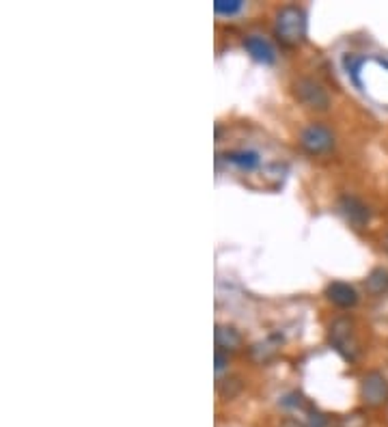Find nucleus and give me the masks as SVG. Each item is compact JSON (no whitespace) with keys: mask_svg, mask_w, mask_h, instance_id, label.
I'll list each match as a JSON object with an SVG mask.
<instances>
[{"mask_svg":"<svg viewBox=\"0 0 388 427\" xmlns=\"http://www.w3.org/2000/svg\"><path fill=\"white\" fill-rule=\"evenodd\" d=\"M276 37L285 46H298L307 37V13L295 5H287L276 13Z\"/></svg>","mask_w":388,"mask_h":427,"instance_id":"f257e3e1","label":"nucleus"},{"mask_svg":"<svg viewBox=\"0 0 388 427\" xmlns=\"http://www.w3.org/2000/svg\"><path fill=\"white\" fill-rule=\"evenodd\" d=\"M330 346L345 358V361H356L358 356V341L354 334V324L348 317H339L332 322L330 332Z\"/></svg>","mask_w":388,"mask_h":427,"instance_id":"f03ea898","label":"nucleus"},{"mask_svg":"<svg viewBox=\"0 0 388 427\" xmlns=\"http://www.w3.org/2000/svg\"><path fill=\"white\" fill-rule=\"evenodd\" d=\"M293 95L305 104L307 108L311 110H328L330 106V95L328 91L322 87L319 82L311 80V78H300L295 84H293Z\"/></svg>","mask_w":388,"mask_h":427,"instance_id":"7ed1b4c3","label":"nucleus"},{"mask_svg":"<svg viewBox=\"0 0 388 427\" xmlns=\"http://www.w3.org/2000/svg\"><path fill=\"white\" fill-rule=\"evenodd\" d=\"M300 145L307 153L319 156V153H326V151H330L334 147V134L322 123H311V125L305 127V130H302Z\"/></svg>","mask_w":388,"mask_h":427,"instance_id":"20e7f679","label":"nucleus"},{"mask_svg":"<svg viewBox=\"0 0 388 427\" xmlns=\"http://www.w3.org/2000/svg\"><path fill=\"white\" fill-rule=\"evenodd\" d=\"M360 399L369 408H380L388 402V380L380 371H369L360 380Z\"/></svg>","mask_w":388,"mask_h":427,"instance_id":"39448f33","label":"nucleus"},{"mask_svg":"<svg viewBox=\"0 0 388 427\" xmlns=\"http://www.w3.org/2000/svg\"><path fill=\"white\" fill-rule=\"evenodd\" d=\"M326 298L339 309H352L358 305V291L350 283H343V281L330 283L326 287Z\"/></svg>","mask_w":388,"mask_h":427,"instance_id":"423d86ee","label":"nucleus"},{"mask_svg":"<svg viewBox=\"0 0 388 427\" xmlns=\"http://www.w3.org/2000/svg\"><path fill=\"white\" fill-rule=\"evenodd\" d=\"M339 207H341V211H343V216L348 218L350 225H354L356 229H363V227L369 223V207H367L360 199L345 194V197L341 199Z\"/></svg>","mask_w":388,"mask_h":427,"instance_id":"0eeeda50","label":"nucleus"},{"mask_svg":"<svg viewBox=\"0 0 388 427\" xmlns=\"http://www.w3.org/2000/svg\"><path fill=\"white\" fill-rule=\"evenodd\" d=\"M244 48H246L248 54H250L254 61H259V63L270 65V63L276 61V52H274V48L270 46V41L264 39V37H259V35H248V37H244Z\"/></svg>","mask_w":388,"mask_h":427,"instance_id":"6e6552de","label":"nucleus"},{"mask_svg":"<svg viewBox=\"0 0 388 427\" xmlns=\"http://www.w3.org/2000/svg\"><path fill=\"white\" fill-rule=\"evenodd\" d=\"M216 346L221 350H237L242 346V334L231 326H218L216 328Z\"/></svg>","mask_w":388,"mask_h":427,"instance_id":"1a4fd4ad","label":"nucleus"},{"mask_svg":"<svg viewBox=\"0 0 388 427\" xmlns=\"http://www.w3.org/2000/svg\"><path fill=\"white\" fill-rule=\"evenodd\" d=\"M365 289L371 296H382L388 291V270L386 268H373L365 281Z\"/></svg>","mask_w":388,"mask_h":427,"instance_id":"9d476101","label":"nucleus"},{"mask_svg":"<svg viewBox=\"0 0 388 427\" xmlns=\"http://www.w3.org/2000/svg\"><path fill=\"white\" fill-rule=\"evenodd\" d=\"M227 160H229L231 164H235V166L244 168V170H252V168H257V166H259V162H261V158H259V153H257V151H252V149H237V151H229V153H227Z\"/></svg>","mask_w":388,"mask_h":427,"instance_id":"9b49d317","label":"nucleus"},{"mask_svg":"<svg viewBox=\"0 0 388 427\" xmlns=\"http://www.w3.org/2000/svg\"><path fill=\"white\" fill-rule=\"evenodd\" d=\"M363 63H365V59L363 57H354V54H345V59H343V65H345V69H348V74H350V78L356 82V87H360V67H363Z\"/></svg>","mask_w":388,"mask_h":427,"instance_id":"f8f14e48","label":"nucleus"},{"mask_svg":"<svg viewBox=\"0 0 388 427\" xmlns=\"http://www.w3.org/2000/svg\"><path fill=\"white\" fill-rule=\"evenodd\" d=\"M244 7V3H240V0H216L213 3V11L218 16H235L240 13Z\"/></svg>","mask_w":388,"mask_h":427,"instance_id":"ddd939ff","label":"nucleus"},{"mask_svg":"<svg viewBox=\"0 0 388 427\" xmlns=\"http://www.w3.org/2000/svg\"><path fill=\"white\" fill-rule=\"evenodd\" d=\"M307 427H326V419L319 414V412H311L309 414V423Z\"/></svg>","mask_w":388,"mask_h":427,"instance_id":"4468645a","label":"nucleus"},{"mask_svg":"<svg viewBox=\"0 0 388 427\" xmlns=\"http://www.w3.org/2000/svg\"><path fill=\"white\" fill-rule=\"evenodd\" d=\"M225 365H227V356L218 350V352H216V371L221 373L225 369Z\"/></svg>","mask_w":388,"mask_h":427,"instance_id":"2eb2a0df","label":"nucleus"},{"mask_svg":"<svg viewBox=\"0 0 388 427\" xmlns=\"http://www.w3.org/2000/svg\"><path fill=\"white\" fill-rule=\"evenodd\" d=\"M278 427H307V423H300L298 419H285V421H281Z\"/></svg>","mask_w":388,"mask_h":427,"instance_id":"dca6fc26","label":"nucleus"},{"mask_svg":"<svg viewBox=\"0 0 388 427\" xmlns=\"http://www.w3.org/2000/svg\"><path fill=\"white\" fill-rule=\"evenodd\" d=\"M382 248L388 252V235H384V238H382Z\"/></svg>","mask_w":388,"mask_h":427,"instance_id":"f3484780","label":"nucleus"}]
</instances>
